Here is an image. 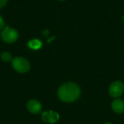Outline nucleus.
Listing matches in <instances>:
<instances>
[{
    "label": "nucleus",
    "mask_w": 124,
    "mask_h": 124,
    "mask_svg": "<svg viewBox=\"0 0 124 124\" xmlns=\"http://www.w3.org/2000/svg\"><path fill=\"white\" fill-rule=\"evenodd\" d=\"M80 95V87L73 82L65 83L58 89V97L65 102H73L78 100Z\"/></svg>",
    "instance_id": "1"
},
{
    "label": "nucleus",
    "mask_w": 124,
    "mask_h": 124,
    "mask_svg": "<svg viewBox=\"0 0 124 124\" xmlns=\"http://www.w3.org/2000/svg\"><path fill=\"white\" fill-rule=\"evenodd\" d=\"M13 68L20 73H25L30 70V63L24 57H17L12 60Z\"/></svg>",
    "instance_id": "2"
},
{
    "label": "nucleus",
    "mask_w": 124,
    "mask_h": 124,
    "mask_svg": "<svg viewBox=\"0 0 124 124\" xmlns=\"http://www.w3.org/2000/svg\"><path fill=\"white\" fill-rule=\"evenodd\" d=\"M19 34L18 32L10 27H5L2 30V32L1 33V37L2 40L7 43V44H12L16 41L18 39Z\"/></svg>",
    "instance_id": "3"
},
{
    "label": "nucleus",
    "mask_w": 124,
    "mask_h": 124,
    "mask_svg": "<svg viewBox=\"0 0 124 124\" xmlns=\"http://www.w3.org/2000/svg\"><path fill=\"white\" fill-rule=\"evenodd\" d=\"M124 91V84L120 81L113 82L109 88V94L112 97L117 98L122 95Z\"/></svg>",
    "instance_id": "4"
},
{
    "label": "nucleus",
    "mask_w": 124,
    "mask_h": 124,
    "mask_svg": "<svg viewBox=\"0 0 124 124\" xmlns=\"http://www.w3.org/2000/svg\"><path fill=\"white\" fill-rule=\"evenodd\" d=\"M60 116L57 112L53 110L45 111L41 114V119L46 124H54L59 121Z\"/></svg>",
    "instance_id": "5"
},
{
    "label": "nucleus",
    "mask_w": 124,
    "mask_h": 124,
    "mask_svg": "<svg viewBox=\"0 0 124 124\" xmlns=\"http://www.w3.org/2000/svg\"><path fill=\"white\" fill-rule=\"evenodd\" d=\"M27 109L32 114H39L41 112V104L36 100H31L27 103Z\"/></svg>",
    "instance_id": "6"
},
{
    "label": "nucleus",
    "mask_w": 124,
    "mask_h": 124,
    "mask_svg": "<svg viewBox=\"0 0 124 124\" xmlns=\"http://www.w3.org/2000/svg\"><path fill=\"white\" fill-rule=\"evenodd\" d=\"M113 110L118 114L123 113L124 112V101L121 99H117L113 101L111 104Z\"/></svg>",
    "instance_id": "7"
},
{
    "label": "nucleus",
    "mask_w": 124,
    "mask_h": 124,
    "mask_svg": "<svg viewBox=\"0 0 124 124\" xmlns=\"http://www.w3.org/2000/svg\"><path fill=\"white\" fill-rule=\"evenodd\" d=\"M28 46L32 49H39L42 46V43L41 41H39V39H32L31 40L28 44Z\"/></svg>",
    "instance_id": "8"
},
{
    "label": "nucleus",
    "mask_w": 124,
    "mask_h": 124,
    "mask_svg": "<svg viewBox=\"0 0 124 124\" xmlns=\"http://www.w3.org/2000/svg\"><path fill=\"white\" fill-rule=\"evenodd\" d=\"M1 59L4 61V62H9L12 60V55L9 52H4L1 54L0 55Z\"/></svg>",
    "instance_id": "9"
},
{
    "label": "nucleus",
    "mask_w": 124,
    "mask_h": 124,
    "mask_svg": "<svg viewBox=\"0 0 124 124\" xmlns=\"http://www.w3.org/2000/svg\"><path fill=\"white\" fill-rule=\"evenodd\" d=\"M4 25H5L4 20V18L0 15V30H1L2 28H4Z\"/></svg>",
    "instance_id": "10"
},
{
    "label": "nucleus",
    "mask_w": 124,
    "mask_h": 124,
    "mask_svg": "<svg viewBox=\"0 0 124 124\" xmlns=\"http://www.w3.org/2000/svg\"><path fill=\"white\" fill-rule=\"evenodd\" d=\"M7 1H8V0H0V9L4 7L7 4Z\"/></svg>",
    "instance_id": "11"
},
{
    "label": "nucleus",
    "mask_w": 124,
    "mask_h": 124,
    "mask_svg": "<svg viewBox=\"0 0 124 124\" xmlns=\"http://www.w3.org/2000/svg\"><path fill=\"white\" fill-rule=\"evenodd\" d=\"M104 124H112L111 123H109V122H107V123H105Z\"/></svg>",
    "instance_id": "12"
},
{
    "label": "nucleus",
    "mask_w": 124,
    "mask_h": 124,
    "mask_svg": "<svg viewBox=\"0 0 124 124\" xmlns=\"http://www.w3.org/2000/svg\"><path fill=\"white\" fill-rule=\"evenodd\" d=\"M59 1H65V0H59Z\"/></svg>",
    "instance_id": "13"
}]
</instances>
